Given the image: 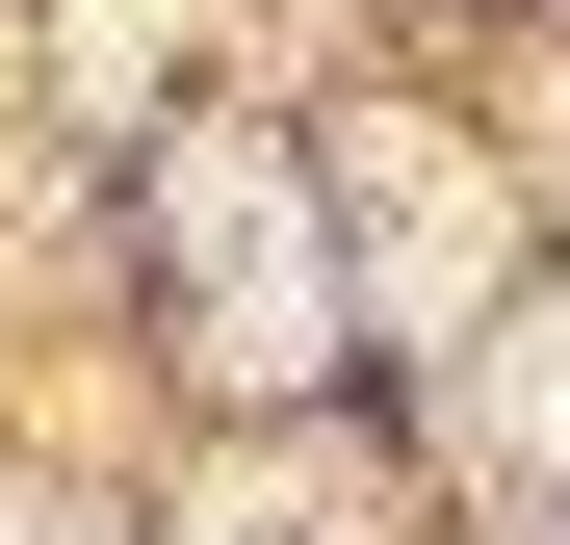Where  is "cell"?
I'll list each match as a JSON object with an SVG mask.
<instances>
[{
  "mask_svg": "<svg viewBox=\"0 0 570 545\" xmlns=\"http://www.w3.org/2000/svg\"><path fill=\"white\" fill-rule=\"evenodd\" d=\"M363 260H390V312H493V182L441 130H363Z\"/></svg>",
  "mask_w": 570,
  "mask_h": 545,
  "instance_id": "obj_2",
  "label": "cell"
},
{
  "mask_svg": "<svg viewBox=\"0 0 570 545\" xmlns=\"http://www.w3.org/2000/svg\"><path fill=\"white\" fill-rule=\"evenodd\" d=\"M493 468H570V312L493 338Z\"/></svg>",
  "mask_w": 570,
  "mask_h": 545,
  "instance_id": "obj_3",
  "label": "cell"
},
{
  "mask_svg": "<svg viewBox=\"0 0 570 545\" xmlns=\"http://www.w3.org/2000/svg\"><path fill=\"white\" fill-rule=\"evenodd\" d=\"M156 234H181V312H208V363H234V390H312V363H337L312 182H285L259 130H181V156H156Z\"/></svg>",
  "mask_w": 570,
  "mask_h": 545,
  "instance_id": "obj_1",
  "label": "cell"
}]
</instances>
